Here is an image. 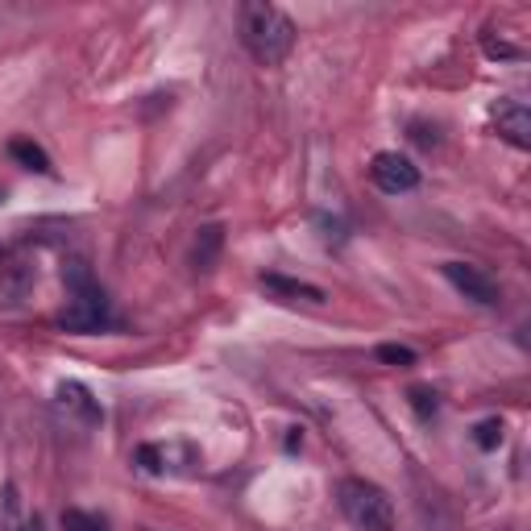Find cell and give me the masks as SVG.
<instances>
[{"mask_svg": "<svg viewBox=\"0 0 531 531\" xmlns=\"http://www.w3.org/2000/svg\"><path fill=\"white\" fill-rule=\"evenodd\" d=\"M241 42L262 67H278L295 50V25L278 5L249 0L241 5Z\"/></svg>", "mask_w": 531, "mask_h": 531, "instance_id": "cell-1", "label": "cell"}, {"mask_svg": "<svg viewBox=\"0 0 531 531\" xmlns=\"http://www.w3.org/2000/svg\"><path fill=\"white\" fill-rule=\"evenodd\" d=\"M63 283H67V307H63L59 324L67 332H104L113 324V307H108V295L92 278L88 262H67Z\"/></svg>", "mask_w": 531, "mask_h": 531, "instance_id": "cell-2", "label": "cell"}, {"mask_svg": "<svg viewBox=\"0 0 531 531\" xmlns=\"http://www.w3.org/2000/svg\"><path fill=\"white\" fill-rule=\"evenodd\" d=\"M337 502H341V515L357 531H390V523H395V507H390L386 490H378L366 478H345L337 486Z\"/></svg>", "mask_w": 531, "mask_h": 531, "instance_id": "cell-3", "label": "cell"}, {"mask_svg": "<svg viewBox=\"0 0 531 531\" xmlns=\"http://www.w3.org/2000/svg\"><path fill=\"white\" fill-rule=\"evenodd\" d=\"M370 179H374V187L386 191V195H407V191L419 187V166H415L411 158L395 154V150H382V154H374V162H370Z\"/></svg>", "mask_w": 531, "mask_h": 531, "instance_id": "cell-4", "label": "cell"}, {"mask_svg": "<svg viewBox=\"0 0 531 531\" xmlns=\"http://www.w3.org/2000/svg\"><path fill=\"white\" fill-rule=\"evenodd\" d=\"M444 278L465 295V299H473V303H482V307H498V283L486 274V270H478V266H469V262H444Z\"/></svg>", "mask_w": 531, "mask_h": 531, "instance_id": "cell-5", "label": "cell"}, {"mask_svg": "<svg viewBox=\"0 0 531 531\" xmlns=\"http://www.w3.org/2000/svg\"><path fill=\"white\" fill-rule=\"evenodd\" d=\"M54 403H59V411H63L67 419H75L79 428H96L100 419H104L100 403L92 399V390L83 386V382H75V378H67V382L54 386Z\"/></svg>", "mask_w": 531, "mask_h": 531, "instance_id": "cell-6", "label": "cell"}, {"mask_svg": "<svg viewBox=\"0 0 531 531\" xmlns=\"http://www.w3.org/2000/svg\"><path fill=\"white\" fill-rule=\"evenodd\" d=\"M494 125H498V137L511 142L515 150H527L531 146V113L523 100H502L494 108Z\"/></svg>", "mask_w": 531, "mask_h": 531, "instance_id": "cell-7", "label": "cell"}, {"mask_svg": "<svg viewBox=\"0 0 531 531\" xmlns=\"http://www.w3.org/2000/svg\"><path fill=\"white\" fill-rule=\"evenodd\" d=\"M179 457L195 461V453L183 449V444H142V449H137V465L146 473H179Z\"/></svg>", "mask_w": 531, "mask_h": 531, "instance_id": "cell-8", "label": "cell"}, {"mask_svg": "<svg viewBox=\"0 0 531 531\" xmlns=\"http://www.w3.org/2000/svg\"><path fill=\"white\" fill-rule=\"evenodd\" d=\"M262 291H270L283 303H324V291L312 283H299V278H283V274H262Z\"/></svg>", "mask_w": 531, "mask_h": 531, "instance_id": "cell-9", "label": "cell"}, {"mask_svg": "<svg viewBox=\"0 0 531 531\" xmlns=\"http://www.w3.org/2000/svg\"><path fill=\"white\" fill-rule=\"evenodd\" d=\"M220 249H225V229H220V225H204L200 237H195V245H191V266L200 270V274L216 270Z\"/></svg>", "mask_w": 531, "mask_h": 531, "instance_id": "cell-10", "label": "cell"}, {"mask_svg": "<svg viewBox=\"0 0 531 531\" xmlns=\"http://www.w3.org/2000/svg\"><path fill=\"white\" fill-rule=\"evenodd\" d=\"M9 154L25 166V171H38V175H54V166H50V154L38 146V142H30V137H13L9 142Z\"/></svg>", "mask_w": 531, "mask_h": 531, "instance_id": "cell-11", "label": "cell"}, {"mask_svg": "<svg viewBox=\"0 0 531 531\" xmlns=\"http://www.w3.org/2000/svg\"><path fill=\"white\" fill-rule=\"evenodd\" d=\"M473 444H478V449L482 453H494L498 449V444H502V419H482V424L478 428H473Z\"/></svg>", "mask_w": 531, "mask_h": 531, "instance_id": "cell-12", "label": "cell"}, {"mask_svg": "<svg viewBox=\"0 0 531 531\" xmlns=\"http://www.w3.org/2000/svg\"><path fill=\"white\" fill-rule=\"evenodd\" d=\"M378 361H386V366H415V349L407 345H378Z\"/></svg>", "mask_w": 531, "mask_h": 531, "instance_id": "cell-13", "label": "cell"}, {"mask_svg": "<svg viewBox=\"0 0 531 531\" xmlns=\"http://www.w3.org/2000/svg\"><path fill=\"white\" fill-rule=\"evenodd\" d=\"M63 527L67 531H104V519H96L88 511H63Z\"/></svg>", "mask_w": 531, "mask_h": 531, "instance_id": "cell-14", "label": "cell"}, {"mask_svg": "<svg viewBox=\"0 0 531 531\" xmlns=\"http://www.w3.org/2000/svg\"><path fill=\"white\" fill-rule=\"evenodd\" d=\"M411 407L419 411V419L436 415V390H428V386H411Z\"/></svg>", "mask_w": 531, "mask_h": 531, "instance_id": "cell-15", "label": "cell"}, {"mask_svg": "<svg viewBox=\"0 0 531 531\" xmlns=\"http://www.w3.org/2000/svg\"><path fill=\"white\" fill-rule=\"evenodd\" d=\"M0 204H5V187H0Z\"/></svg>", "mask_w": 531, "mask_h": 531, "instance_id": "cell-16", "label": "cell"}, {"mask_svg": "<svg viewBox=\"0 0 531 531\" xmlns=\"http://www.w3.org/2000/svg\"><path fill=\"white\" fill-rule=\"evenodd\" d=\"M0 531H5V527H0Z\"/></svg>", "mask_w": 531, "mask_h": 531, "instance_id": "cell-17", "label": "cell"}]
</instances>
